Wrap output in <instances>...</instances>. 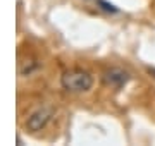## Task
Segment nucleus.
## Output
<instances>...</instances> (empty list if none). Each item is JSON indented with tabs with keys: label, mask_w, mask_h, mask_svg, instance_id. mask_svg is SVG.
I'll return each mask as SVG.
<instances>
[{
	"label": "nucleus",
	"mask_w": 155,
	"mask_h": 146,
	"mask_svg": "<svg viewBox=\"0 0 155 146\" xmlns=\"http://www.w3.org/2000/svg\"><path fill=\"white\" fill-rule=\"evenodd\" d=\"M54 117V108L52 107H41L38 110H35L28 119H26V129L29 132H38V131L45 129L48 122Z\"/></svg>",
	"instance_id": "2"
},
{
	"label": "nucleus",
	"mask_w": 155,
	"mask_h": 146,
	"mask_svg": "<svg viewBox=\"0 0 155 146\" xmlns=\"http://www.w3.org/2000/svg\"><path fill=\"white\" fill-rule=\"evenodd\" d=\"M61 84L69 93H84L91 90L93 76L83 69H72V71L64 72V76L61 78Z\"/></svg>",
	"instance_id": "1"
},
{
	"label": "nucleus",
	"mask_w": 155,
	"mask_h": 146,
	"mask_svg": "<svg viewBox=\"0 0 155 146\" xmlns=\"http://www.w3.org/2000/svg\"><path fill=\"white\" fill-rule=\"evenodd\" d=\"M38 69V62L36 60H31V59H26L19 64V74L21 76H29V74Z\"/></svg>",
	"instance_id": "4"
},
{
	"label": "nucleus",
	"mask_w": 155,
	"mask_h": 146,
	"mask_svg": "<svg viewBox=\"0 0 155 146\" xmlns=\"http://www.w3.org/2000/svg\"><path fill=\"white\" fill-rule=\"evenodd\" d=\"M102 79H104V83H105L107 86H110V88H114V90H121L122 86L127 84L129 74L121 67H110V69H107L105 72H104Z\"/></svg>",
	"instance_id": "3"
}]
</instances>
